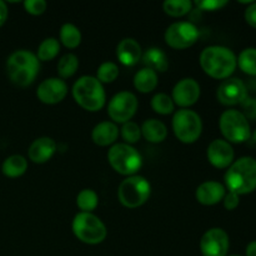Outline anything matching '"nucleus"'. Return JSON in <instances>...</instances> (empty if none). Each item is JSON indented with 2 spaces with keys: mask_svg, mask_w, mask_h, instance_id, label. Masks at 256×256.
<instances>
[{
  "mask_svg": "<svg viewBox=\"0 0 256 256\" xmlns=\"http://www.w3.org/2000/svg\"><path fill=\"white\" fill-rule=\"evenodd\" d=\"M122 132V139L126 142V144H135L142 138V129L139 125L134 122H128L122 124V128L120 129Z\"/></svg>",
  "mask_w": 256,
  "mask_h": 256,
  "instance_id": "473e14b6",
  "label": "nucleus"
},
{
  "mask_svg": "<svg viewBox=\"0 0 256 256\" xmlns=\"http://www.w3.org/2000/svg\"><path fill=\"white\" fill-rule=\"evenodd\" d=\"M229 248V235L222 228H212L208 230L200 240L202 256H228Z\"/></svg>",
  "mask_w": 256,
  "mask_h": 256,
  "instance_id": "f8f14e48",
  "label": "nucleus"
},
{
  "mask_svg": "<svg viewBox=\"0 0 256 256\" xmlns=\"http://www.w3.org/2000/svg\"><path fill=\"white\" fill-rule=\"evenodd\" d=\"M245 254H246V256H256V240L248 245Z\"/></svg>",
  "mask_w": 256,
  "mask_h": 256,
  "instance_id": "ea45409f",
  "label": "nucleus"
},
{
  "mask_svg": "<svg viewBox=\"0 0 256 256\" xmlns=\"http://www.w3.org/2000/svg\"><path fill=\"white\" fill-rule=\"evenodd\" d=\"M200 92V85L196 80L192 78H184L175 84L172 99L174 104L179 105L182 109H188L199 100Z\"/></svg>",
  "mask_w": 256,
  "mask_h": 256,
  "instance_id": "4468645a",
  "label": "nucleus"
},
{
  "mask_svg": "<svg viewBox=\"0 0 256 256\" xmlns=\"http://www.w3.org/2000/svg\"><path fill=\"white\" fill-rule=\"evenodd\" d=\"M152 109L160 115H169L174 112L175 104L172 96L164 92L154 95L152 99Z\"/></svg>",
  "mask_w": 256,
  "mask_h": 256,
  "instance_id": "7c9ffc66",
  "label": "nucleus"
},
{
  "mask_svg": "<svg viewBox=\"0 0 256 256\" xmlns=\"http://www.w3.org/2000/svg\"><path fill=\"white\" fill-rule=\"evenodd\" d=\"M72 229L75 236L88 245L100 244L108 235V229L104 222L92 212H80L75 215Z\"/></svg>",
  "mask_w": 256,
  "mask_h": 256,
  "instance_id": "39448f33",
  "label": "nucleus"
},
{
  "mask_svg": "<svg viewBox=\"0 0 256 256\" xmlns=\"http://www.w3.org/2000/svg\"><path fill=\"white\" fill-rule=\"evenodd\" d=\"M82 38L79 28H76L72 22H66L60 28V42L69 49H75L79 46L82 42Z\"/></svg>",
  "mask_w": 256,
  "mask_h": 256,
  "instance_id": "393cba45",
  "label": "nucleus"
},
{
  "mask_svg": "<svg viewBox=\"0 0 256 256\" xmlns=\"http://www.w3.org/2000/svg\"><path fill=\"white\" fill-rule=\"evenodd\" d=\"M230 256H242V255H230Z\"/></svg>",
  "mask_w": 256,
  "mask_h": 256,
  "instance_id": "79ce46f5",
  "label": "nucleus"
},
{
  "mask_svg": "<svg viewBox=\"0 0 256 256\" xmlns=\"http://www.w3.org/2000/svg\"><path fill=\"white\" fill-rule=\"evenodd\" d=\"M172 130H174V134L178 140L184 144H192L202 135V118L194 110H178L172 118Z\"/></svg>",
  "mask_w": 256,
  "mask_h": 256,
  "instance_id": "1a4fd4ad",
  "label": "nucleus"
},
{
  "mask_svg": "<svg viewBox=\"0 0 256 256\" xmlns=\"http://www.w3.org/2000/svg\"><path fill=\"white\" fill-rule=\"evenodd\" d=\"M152 194V185L140 175H132L122 180L118 189L119 202L129 209H135L149 200Z\"/></svg>",
  "mask_w": 256,
  "mask_h": 256,
  "instance_id": "0eeeda50",
  "label": "nucleus"
},
{
  "mask_svg": "<svg viewBox=\"0 0 256 256\" xmlns=\"http://www.w3.org/2000/svg\"><path fill=\"white\" fill-rule=\"evenodd\" d=\"M219 128L228 142L242 144L252 138L249 120L239 110H225L220 116Z\"/></svg>",
  "mask_w": 256,
  "mask_h": 256,
  "instance_id": "6e6552de",
  "label": "nucleus"
},
{
  "mask_svg": "<svg viewBox=\"0 0 256 256\" xmlns=\"http://www.w3.org/2000/svg\"><path fill=\"white\" fill-rule=\"evenodd\" d=\"M142 62L146 65L149 69L158 72H166L169 68V60L166 54L159 48H150L146 52H142Z\"/></svg>",
  "mask_w": 256,
  "mask_h": 256,
  "instance_id": "4be33fe9",
  "label": "nucleus"
},
{
  "mask_svg": "<svg viewBox=\"0 0 256 256\" xmlns=\"http://www.w3.org/2000/svg\"><path fill=\"white\" fill-rule=\"evenodd\" d=\"M68 94V84L60 78H49L38 86L36 96L42 102L54 105L62 102Z\"/></svg>",
  "mask_w": 256,
  "mask_h": 256,
  "instance_id": "2eb2a0df",
  "label": "nucleus"
},
{
  "mask_svg": "<svg viewBox=\"0 0 256 256\" xmlns=\"http://www.w3.org/2000/svg\"><path fill=\"white\" fill-rule=\"evenodd\" d=\"M99 204V196L92 189H82L76 196V205L82 212H92Z\"/></svg>",
  "mask_w": 256,
  "mask_h": 256,
  "instance_id": "c85d7f7f",
  "label": "nucleus"
},
{
  "mask_svg": "<svg viewBox=\"0 0 256 256\" xmlns=\"http://www.w3.org/2000/svg\"><path fill=\"white\" fill-rule=\"evenodd\" d=\"M200 65L209 76L225 80L234 74L238 66V59L234 52L229 48L212 45L205 48L200 54Z\"/></svg>",
  "mask_w": 256,
  "mask_h": 256,
  "instance_id": "f257e3e1",
  "label": "nucleus"
},
{
  "mask_svg": "<svg viewBox=\"0 0 256 256\" xmlns=\"http://www.w3.org/2000/svg\"><path fill=\"white\" fill-rule=\"evenodd\" d=\"M119 76V66L112 62H105L98 68L96 79L100 82H112Z\"/></svg>",
  "mask_w": 256,
  "mask_h": 256,
  "instance_id": "2f4dec72",
  "label": "nucleus"
},
{
  "mask_svg": "<svg viewBox=\"0 0 256 256\" xmlns=\"http://www.w3.org/2000/svg\"><path fill=\"white\" fill-rule=\"evenodd\" d=\"M252 140H254V142H256V129L254 130V132L252 134Z\"/></svg>",
  "mask_w": 256,
  "mask_h": 256,
  "instance_id": "a19ab883",
  "label": "nucleus"
},
{
  "mask_svg": "<svg viewBox=\"0 0 256 256\" xmlns=\"http://www.w3.org/2000/svg\"><path fill=\"white\" fill-rule=\"evenodd\" d=\"M238 66L248 75L256 76V48H246L239 54Z\"/></svg>",
  "mask_w": 256,
  "mask_h": 256,
  "instance_id": "bb28decb",
  "label": "nucleus"
},
{
  "mask_svg": "<svg viewBox=\"0 0 256 256\" xmlns=\"http://www.w3.org/2000/svg\"><path fill=\"white\" fill-rule=\"evenodd\" d=\"M108 162L116 172L126 176L136 175L142 165L140 152L126 142L114 144L108 152Z\"/></svg>",
  "mask_w": 256,
  "mask_h": 256,
  "instance_id": "423d86ee",
  "label": "nucleus"
},
{
  "mask_svg": "<svg viewBox=\"0 0 256 256\" xmlns=\"http://www.w3.org/2000/svg\"><path fill=\"white\" fill-rule=\"evenodd\" d=\"M225 185L229 192L246 195L256 190V159L242 156L235 160L225 172Z\"/></svg>",
  "mask_w": 256,
  "mask_h": 256,
  "instance_id": "f03ea898",
  "label": "nucleus"
},
{
  "mask_svg": "<svg viewBox=\"0 0 256 256\" xmlns=\"http://www.w3.org/2000/svg\"><path fill=\"white\" fill-rule=\"evenodd\" d=\"M8 15H9V12H8V6L4 2L0 0V26L5 24L8 19Z\"/></svg>",
  "mask_w": 256,
  "mask_h": 256,
  "instance_id": "58836bf2",
  "label": "nucleus"
},
{
  "mask_svg": "<svg viewBox=\"0 0 256 256\" xmlns=\"http://www.w3.org/2000/svg\"><path fill=\"white\" fill-rule=\"evenodd\" d=\"M162 9L170 16H184L192 12V2L190 0H166L162 4Z\"/></svg>",
  "mask_w": 256,
  "mask_h": 256,
  "instance_id": "c756f323",
  "label": "nucleus"
},
{
  "mask_svg": "<svg viewBox=\"0 0 256 256\" xmlns=\"http://www.w3.org/2000/svg\"><path fill=\"white\" fill-rule=\"evenodd\" d=\"M222 202H224V208L226 210H229V212H232V210H235L238 206H239L240 204V195L235 194V192H226L224 196V199H222Z\"/></svg>",
  "mask_w": 256,
  "mask_h": 256,
  "instance_id": "e433bc0d",
  "label": "nucleus"
},
{
  "mask_svg": "<svg viewBox=\"0 0 256 256\" xmlns=\"http://www.w3.org/2000/svg\"><path fill=\"white\" fill-rule=\"evenodd\" d=\"M60 52V42L55 38H46L40 42L38 48V59L40 62H50L54 59Z\"/></svg>",
  "mask_w": 256,
  "mask_h": 256,
  "instance_id": "a878e982",
  "label": "nucleus"
},
{
  "mask_svg": "<svg viewBox=\"0 0 256 256\" xmlns=\"http://www.w3.org/2000/svg\"><path fill=\"white\" fill-rule=\"evenodd\" d=\"M140 129H142V136H144L145 140L152 144L162 142L168 136L166 126L164 122L158 119L146 120Z\"/></svg>",
  "mask_w": 256,
  "mask_h": 256,
  "instance_id": "412c9836",
  "label": "nucleus"
},
{
  "mask_svg": "<svg viewBox=\"0 0 256 256\" xmlns=\"http://www.w3.org/2000/svg\"><path fill=\"white\" fill-rule=\"evenodd\" d=\"M119 128L112 122H102L95 125L92 132V139L99 146H109L116 142L119 136Z\"/></svg>",
  "mask_w": 256,
  "mask_h": 256,
  "instance_id": "aec40b11",
  "label": "nucleus"
},
{
  "mask_svg": "<svg viewBox=\"0 0 256 256\" xmlns=\"http://www.w3.org/2000/svg\"><path fill=\"white\" fill-rule=\"evenodd\" d=\"M139 102L136 96L130 92H120L110 99L108 104V114L112 122L125 124L130 122L136 112Z\"/></svg>",
  "mask_w": 256,
  "mask_h": 256,
  "instance_id": "9b49d317",
  "label": "nucleus"
},
{
  "mask_svg": "<svg viewBox=\"0 0 256 256\" xmlns=\"http://www.w3.org/2000/svg\"><path fill=\"white\" fill-rule=\"evenodd\" d=\"M24 8L29 14L42 15L46 10L48 4L45 0H25Z\"/></svg>",
  "mask_w": 256,
  "mask_h": 256,
  "instance_id": "72a5a7b5",
  "label": "nucleus"
},
{
  "mask_svg": "<svg viewBox=\"0 0 256 256\" xmlns=\"http://www.w3.org/2000/svg\"><path fill=\"white\" fill-rule=\"evenodd\" d=\"M225 194H226V189L222 182L209 180L198 186L196 192H195V198H196L198 202H200L202 205L212 206V205L222 202Z\"/></svg>",
  "mask_w": 256,
  "mask_h": 256,
  "instance_id": "f3484780",
  "label": "nucleus"
},
{
  "mask_svg": "<svg viewBox=\"0 0 256 256\" xmlns=\"http://www.w3.org/2000/svg\"><path fill=\"white\" fill-rule=\"evenodd\" d=\"M39 59L29 50H16L6 62V72L10 80L18 86H29L39 72Z\"/></svg>",
  "mask_w": 256,
  "mask_h": 256,
  "instance_id": "7ed1b4c3",
  "label": "nucleus"
},
{
  "mask_svg": "<svg viewBox=\"0 0 256 256\" xmlns=\"http://www.w3.org/2000/svg\"><path fill=\"white\" fill-rule=\"evenodd\" d=\"M242 114L248 120H256V99L255 98L248 96L244 102H242Z\"/></svg>",
  "mask_w": 256,
  "mask_h": 256,
  "instance_id": "c9c22d12",
  "label": "nucleus"
},
{
  "mask_svg": "<svg viewBox=\"0 0 256 256\" xmlns=\"http://www.w3.org/2000/svg\"><path fill=\"white\" fill-rule=\"evenodd\" d=\"M28 170V160L22 155H10L4 160L2 172L8 178H19Z\"/></svg>",
  "mask_w": 256,
  "mask_h": 256,
  "instance_id": "b1692460",
  "label": "nucleus"
},
{
  "mask_svg": "<svg viewBox=\"0 0 256 256\" xmlns=\"http://www.w3.org/2000/svg\"><path fill=\"white\" fill-rule=\"evenodd\" d=\"M199 29L190 22H178L170 25L164 35L165 42L172 49L182 50L192 46L199 39Z\"/></svg>",
  "mask_w": 256,
  "mask_h": 256,
  "instance_id": "9d476101",
  "label": "nucleus"
},
{
  "mask_svg": "<svg viewBox=\"0 0 256 256\" xmlns=\"http://www.w3.org/2000/svg\"><path fill=\"white\" fill-rule=\"evenodd\" d=\"M208 160L218 169H226L234 162L235 152L232 144L224 139H215L208 146Z\"/></svg>",
  "mask_w": 256,
  "mask_h": 256,
  "instance_id": "dca6fc26",
  "label": "nucleus"
},
{
  "mask_svg": "<svg viewBox=\"0 0 256 256\" xmlns=\"http://www.w3.org/2000/svg\"><path fill=\"white\" fill-rule=\"evenodd\" d=\"M245 20L250 26L256 29V2H252L245 10Z\"/></svg>",
  "mask_w": 256,
  "mask_h": 256,
  "instance_id": "4c0bfd02",
  "label": "nucleus"
},
{
  "mask_svg": "<svg viewBox=\"0 0 256 256\" xmlns=\"http://www.w3.org/2000/svg\"><path fill=\"white\" fill-rule=\"evenodd\" d=\"M158 82H159L158 72L149 69V68H142L134 76L135 89L142 94H148V92H152V90H155V88L158 86Z\"/></svg>",
  "mask_w": 256,
  "mask_h": 256,
  "instance_id": "5701e85b",
  "label": "nucleus"
},
{
  "mask_svg": "<svg viewBox=\"0 0 256 256\" xmlns=\"http://www.w3.org/2000/svg\"><path fill=\"white\" fill-rule=\"evenodd\" d=\"M72 92L76 104L88 112H99L104 108L106 95L102 84L95 76L79 78L72 85Z\"/></svg>",
  "mask_w": 256,
  "mask_h": 256,
  "instance_id": "20e7f679",
  "label": "nucleus"
},
{
  "mask_svg": "<svg viewBox=\"0 0 256 256\" xmlns=\"http://www.w3.org/2000/svg\"><path fill=\"white\" fill-rule=\"evenodd\" d=\"M56 152V144L52 138L42 136L34 140L28 150L29 159L35 164H44L49 162Z\"/></svg>",
  "mask_w": 256,
  "mask_h": 256,
  "instance_id": "a211bd4d",
  "label": "nucleus"
},
{
  "mask_svg": "<svg viewBox=\"0 0 256 256\" xmlns=\"http://www.w3.org/2000/svg\"><path fill=\"white\" fill-rule=\"evenodd\" d=\"M195 5L199 8L200 10H205V12H215V10H220L228 5V0H202V2H195Z\"/></svg>",
  "mask_w": 256,
  "mask_h": 256,
  "instance_id": "f704fd0d",
  "label": "nucleus"
},
{
  "mask_svg": "<svg viewBox=\"0 0 256 256\" xmlns=\"http://www.w3.org/2000/svg\"><path fill=\"white\" fill-rule=\"evenodd\" d=\"M116 56L119 62L125 66H134L142 60V46L132 38H125L118 44Z\"/></svg>",
  "mask_w": 256,
  "mask_h": 256,
  "instance_id": "6ab92c4d",
  "label": "nucleus"
},
{
  "mask_svg": "<svg viewBox=\"0 0 256 256\" xmlns=\"http://www.w3.org/2000/svg\"><path fill=\"white\" fill-rule=\"evenodd\" d=\"M218 100L222 105H240L248 98V89L239 78H228L218 88Z\"/></svg>",
  "mask_w": 256,
  "mask_h": 256,
  "instance_id": "ddd939ff",
  "label": "nucleus"
},
{
  "mask_svg": "<svg viewBox=\"0 0 256 256\" xmlns=\"http://www.w3.org/2000/svg\"><path fill=\"white\" fill-rule=\"evenodd\" d=\"M79 68V59L75 54L68 52L58 62V72L60 75V79H68L72 76L76 72Z\"/></svg>",
  "mask_w": 256,
  "mask_h": 256,
  "instance_id": "cd10ccee",
  "label": "nucleus"
}]
</instances>
